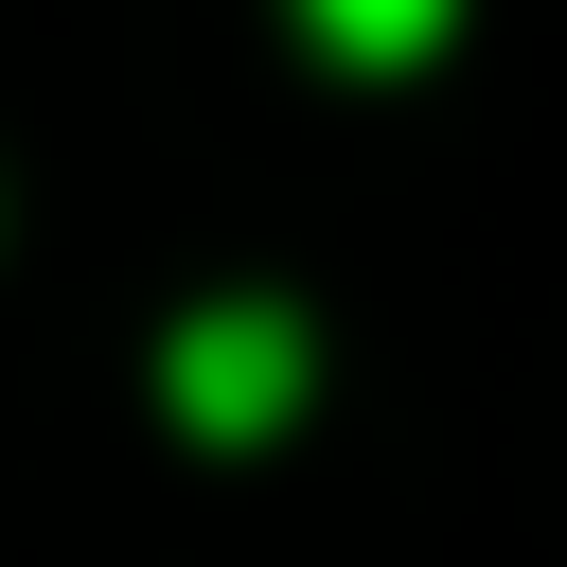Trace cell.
I'll return each mask as SVG.
<instances>
[{
    "mask_svg": "<svg viewBox=\"0 0 567 567\" xmlns=\"http://www.w3.org/2000/svg\"><path fill=\"white\" fill-rule=\"evenodd\" d=\"M301 390H319V319H301L284 284H213V301L159 337V408H177L195 443H284Z\"/></svg>",
    "mask_w": 567,
    "mask_h": 567,
    "instance_id": "6da1fadb",
    "label": "cell"
},
{
    "mask_svg": "<svg viewBox=\"0 0 567 567\" xmlns=\"http://www.w3.org/2000/svg\"><path fill=\"white\" fill-rule=\"evenodd\" d=\"M425 35H443V18H425V0H372V18H354V0H337V18H319V53H425Z\"/></svg>",
    "mask_w": 567,
    "mask_h": 567,
    "instance_id": "7a4b0ae2",
    "label": "cell"
}]
</instances>
